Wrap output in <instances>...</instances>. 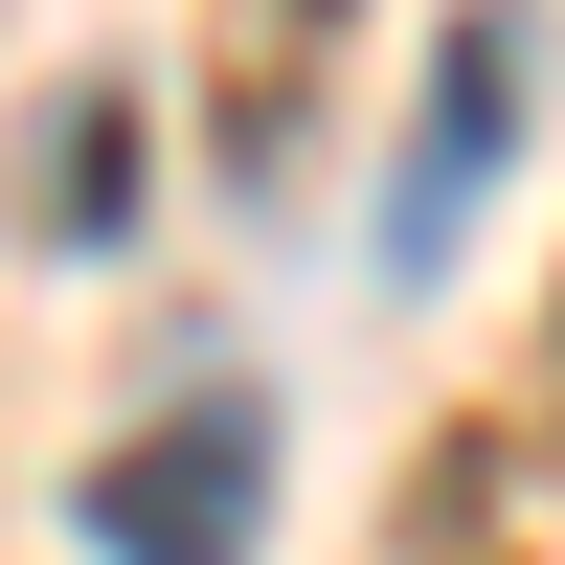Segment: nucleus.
<instances>
[{
  "mask_svg": "<svg viewBox=\"0 0 565 565\" xmlns=\"http://www.w3.org/2000/svg\"><path fill=\"white\" fill-rule=\"evenodd\" d=\"M249 498H271V430L226 385H181L159 430L90 476V543H114V565H249Z\"/></svg>",
  "mask_w": 565,
  "mask_h": 565,
  "instance_id": "1",
  "label": "nucleus"
},
{
  "mask_svg": "<svg viewBox=\"0 0 565 565\" xmlns=\"http://www.w3.org/2000/svg\"><path fill=\"white\" fill-rule=\"evenodd\" d=\"M498 114H521V23H452V68H430V159H407V249H430L452 204H476V159H498Z\"/></svg>",
  "mask_w": 565,
  "mask_h": 565,
  "instance_id": "2",
  "label": "nucleus"
},
{
  "mask_svg": "<svg viewBox=\"0 0 565 565\" xmlns=\"http://www.w3.org/2000/svg\"><path fill=\"white\" fill-rule=\"evenodd\" d=\"M23 204L68 226V249H114V226H136V114H114V90H90V114H68V136L23 159Z\"/></svg>",
  "mask_w": 565,
  "mask_h": 565,
  "instance_id": "3",
  "label": "nucleus"
},
{
  "mask_svg": "<svg viewBox=\"0 0 565 565\" xmlns=\"http://www.w3.org/2000/svg\"><path fill=\"white\" fill-rule=\"evenodd\" d=\"M249 23H271V68H249V136H271V114L317 90V45H340V0H249Z\"/></svg>",
  "mask_w": 565,
  "mask_h": 565,
  "instance_id": "4",
  "label": "nucleus"
}]
</instances>
